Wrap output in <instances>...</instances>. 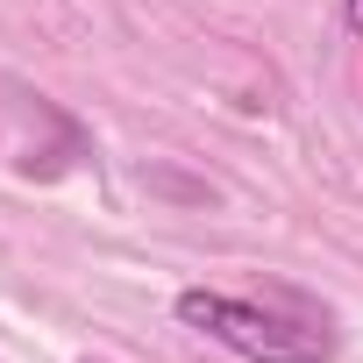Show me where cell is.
I'll return each instance as SVG.
<instances>
[{
  "instance_id": "1",
  "label": "cell",
  "mask_w": 363,
  "mask_h": 363,
  "mask_svg": "<svg viewBox=\"0 0 363 363\" xmlns=\"http://www.w3.org/2000/svg\"><path fill=\"white\" fill-rule=\"evenodd\" d=\"M178 320L200 328V335H214V342H228V349L250 356V363H328V356H335V342H328L320 328L285 320V313L250 306V299H228V292H207V285H186V292H178Z\"/></svg>"
},
{
  "instance_id": "2",
  "label": "cell",
  "mask_w": 363,
  "mask_h": 363,
  "mask_svg": "<svg viewBox=\"0 0 363 363\" xmlns=\"http://www.w3.org/2000/svg\"><path fill=\"white\" fill-rule=\"evenodd\" d=\"M349 29H356V36H363V0H349Z\"/></svg>"
}]
</instances>
